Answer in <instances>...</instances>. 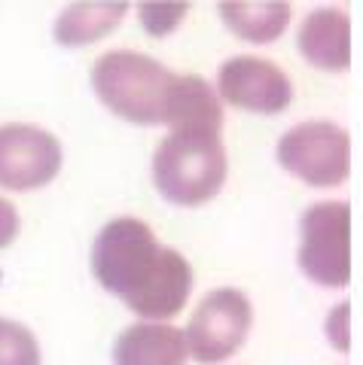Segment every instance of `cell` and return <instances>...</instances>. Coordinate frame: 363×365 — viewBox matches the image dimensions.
<instances>
[{"instance_id":"6da1fadb","label":"cell","mask_w":363,"mask_h":365,"mask_svg":"<svg viewBox=\"0 0 363 365\" xmlns=\"http://www.w3.org/2000/svg\"><path fill=\"white\" fill-rule=\"evenodd\" d=\"M92 274L146 323H162L180 314L192 292L189 262L177 250L159 244L153 228L134 216L113 220L98 232Z\"/></svg>"},{"instance_id":"7a4b0ae2","label":"cell","mask_w":363,"mask_h":365,"mask_svg":"<svg viewBox=\"0 0 363 365\" xmlns=\"http://www.w3.org/2000/svg\"><path fill=\"white\" fill-rule=\"evenodd\" d=\"M177 83L165 64L131 49L104 52L92 64V88L98 101L119 119L134 125H165Z\"/></svg>"},{"instance_id":"3957f363","label":"cell","mask_w":363,"mask_h":365,"mask_svg":"<svg viewBox=\"0 0 363 365\" xmlns=\"http://www.w3.org/2000/svg\"><path fill=\"white\" fill-rule=\"evenodd\" d=\"M226 146L214 131H171L153 155L159 195L180 207L211 201L226 182Z\"/></svg>"},{"instance_id":"277c9868","label":"cell","mask_w":363,"mask_h":365,"mask_svg":"<svg viewBox=\"0 0 363 365\" xmlns=\"http://www.w3.org/2000/svg\"><path fill=\"white\" fill-rule=\"evenodd\" d=\"M299 271L317 287L342 289L351 280V207L317 201L299 220Z\"/></svg>"},{"instance_id":"5b68a950","label":"cell","mask_w":363,"mask_h":365,"mask_svg":"<svg viewBox=\"0 0 363 365\" xmlns=\"http://www.w3.org/2000/svg\"><path fill=\"white\" fill-rule=\"evenodd\" d=\"M275 155L287 174L309 186H342L351 170V137L336 122H299L281 134Z\"/></svg>"},{"instance_id":"8992f818","label":"cell","mask_w":363,"mask_h":365,"mask_svg":"<svg viewBox=\"0 0 363 365\" xmlns=\"http://www.w3.org/2000/svg\"><path fill=\"white\" fill-rule=\"evenodd\" d=\"M251 326H254V307L247 302V295L242 289L220 287L196 304L184 341L192 359L202 365H214L229 359L244 344Z\"/></svg>"},{"instance_id":"52a82bcc","label":"cell","mask_w":363,"mask_h":365,"mask_svg":"<svg viewBox=\"0 0 363 365\" xmlns=\"http://www.w3.org/2000/svg\"><path fill=\"white\" fill-rule=\"evenodd\" d=\"M61 170L59 137L25 122L0 125V189L31 192L52 182Z\"/></svg>"},{"instance_id":"ba28073f","label":"cell","mask_w":363,"mask_h":365,"mask_svg":"<svg viewBox=\"0 0 363 365\" xmlns=\"http://www.w3.org/2000/svg\"><path fill=\"white\" fill-rule=\"evenodd\" d=\"M217 91L229 107L251 113H281L293 101V83L275 61L257 55H235L220 64Z\"/></svg>"},{"instance_id":"9c48e42d","label":"cell","mask_w":363,"mask_h":365,"mask_svg":"<svg viewBox=\"0 0 363 365\" xmlns=\"http://www.w3.org/2000/svg\"><path fill=\"white\" fill-rule=\"evenodd\" d=\"M299 55L317 71L342 73L351 64V21L342 9L321 6L299 28Z\"/></svg>"},{"instance_id":"30bf717a","label":"cell","mask_w":363,"mask_h":365,"mask_svg":"<svg viewBox=\"0 0 363 365\" xmlns=\"http://www.w3.org/2000/svg\"><path fill=\"white\" fill-rule=\"evenodd\" d=\"M113 365H187L184 332L168 323H134L113 344Z\"/></svg>"},{"instance_id":"8fae6325","label":"cell","mask_w":363,"mask_h":365,"mask_svg":"<svg viewBox=\"0 0 363 365\" xmlns=\"http://www.w3.org/2000/svg\"><path fill=\"white\" fill-rule=\"evenodd\" d=\"M168 128L171 131H214L223 128L220 98L202 76H177L171 104H168Z\"/></svg>"},{"instance_id":"7c38bea8","label":"cell","mask_w":363,"mask_h":365,"mask_svg":"<svg viewBox=\"0 0 363 365\" xmlns=\"http://www.w3.org/2000/svg\"><path fill=\"white\" fill-rule=\"evenodd\" d=\"M220 19L235 37L247 43H272L290 25V4L284 0H226L220 4Z\"/></svg>"},{"instance_id":"4fadbf2b","label":"cell","mask_w":363,"mask_h":365,"mask_svg":"<svg viewBox=\"0 0 363 365\" xmlns=\"http://www.w3.org/2000/svg\"><path fill=\"white\" fill-rule=\"evenodd\" d=\"M126 13L129 4H71L61 9L59 21H55V40L67 49L89 46L116 31Z\"/></svg>"},{"instance_id":"5bb4252c","label":"cell","mask_w":363,"mask_h":365,"mask_svg":"<svg viewBox=\"0 0 363 365\" xmlns=\"http://www.w3.org/2000/svg\"><path fill=\"white\" fill-rule=\"evenodd\" d=\"M0 365H40V344L28 326L0 317Z\"/></svg>"},{"instance_id":"9a60e30c","label":"cell","mask_w":363,"mask_h":365,"mask_svg":"<svg viewBox=\"0 0 363 365\" xmlns=\"http://www.w3.org/2000/svg\"><path fill=\"white\" fill-rule=\"evenodd\" d=\"M187 9H189L187 4H141L138 16H141V25L146 34L165 37V34H171L180 21H184Z\"/></svg>"},{"instance_id":"2e32d148","label":"cell","mask_w":363,"mask_h":365,"mask_svg":"<svg viewBox=\"0 0 363 365\" xmlns=\"http://www.w3.org/2000/svg\"><path fill=\"white\" fill-rule=\"evenodd\" d=\"M19 228H21L19 210H16L6 198H0V250L16 241V237H19Z\"/></svg>"}]
</instances>
